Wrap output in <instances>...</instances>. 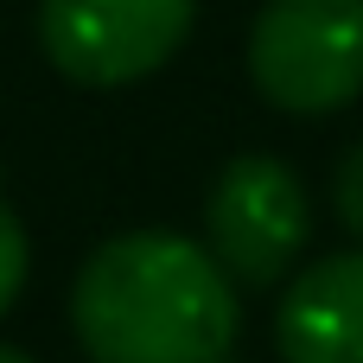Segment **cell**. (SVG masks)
Masks as SVG:
<instances>
[{
	"label": "cell",
	"mask_w": 363,
	"mask_h": 363,
	"mask_svg": "<svg viewBox=\"0 0 363 363\" xmlns=\"http://www.w3.org/2000/svg\"><path fill=\"white\" fill-rule=\"evenodd\" d=\"M0 363H32L26 351H13V345H0Z\"/></svg>",
	"instance_id": "obj_8"
},
{
	"label": "cell",
	"mask_w": 363,
	"mask_h": 363,
	"mask_svg": "<svg viewBox=\"0 0 363 363\" xmlns=\"http://www.w3.org/2000/svg\"><path fill=\"white\" fill-rule=\"evenodd\" d=\"M249 77L287 115H332L363 96V0H268L249 32Z\"/></svg>",
	"instance_id": "obj_2"
},
{
	"label": "cell",
	"mask_w": 363,
	"mask_h": 363,
	"mask_svg": "<svg viewBox=\"0 0 363 363\" xmlns=\"http://www.w3.org/2000/svg\"><path fill=\"white\" fill-rule=\"evenodd\" d=\"M26 230H19V217L0 204V313L19 300V287H26Z\"/></svg>",
	"instance_id": "obj_6"
},
{
	"label": "cell",
	"mask_w": 363,
	"mask_h": 363,
	"mask_svg": "<svg viewBox=\"0 0 363 363\" xmlns=\"http://www.w3.org/2000/svg\"><path fill=\"white\" fill-rule=\"evenodd\" d=\"M274 345L287 363H363V249L313 262L287 287Z\"/></svg>",
	"instance_id": "obj_5"
},
{
	"label": "cell",
	"mask_w": 363,
	"mask_h": 363,
	"mask_svg": "<svg viewBox=\"0 0 363 363\" xmlns=\"http://www.w3.org/2000/svg\"><path fill=\"white\" fill-rule=\"evenodd\" d=\"M338 217H345V230L363 242V140L345 153V166H338Z\"/></svg>",
	"instance_id": "obj_7"
},
{
	"label": "cell",
	"mask_w": 363,
	"mask_h": 363,
	"mask_svg": "<svg viewBox=\"0 0 363 363\" xmlns=\"http://www.w3.org/2000/svg\"><path fill=\"white\" fill-rule=\"evenodd\" d=\"M70 325L89 363H230L242 300L204 242L179 230H128L83 262Z\"/></svg>",
	"instance_id": "obj_1"
},
{
	"label": "cell",
	"mask_w": 363,
	"mask_h": 363,
	"mask_svg": "<svg viewBox=\"0 0 363 363\" xmlns=\"http://www.w3.org/2000/svg\"><path fill=\"white\" fill-rule=\"evenodd\" d=\"M198 0H38L45 57L89 89L153 77L191 32Z\"/></svg>",
	"instance_id": "obj_3"
},
{
	"label": "cell",
	"mask_w": 363,
	"mask_h": 363,
	"mask_svg": "<svg viewBox=\"0 0 363 363\" xmlns=\"http://www.w3.org/2000/svg\"><path fill=\"white\" fill-rule=\"evenodd\" d=\"M204 236H211V255L223 262L230 281H249V287L281 281L313 236V204H306L300 172L274 153L230 160L211 185Z\"/></svg>",
	"instance_id": "obj_4"
}]
</instances>
